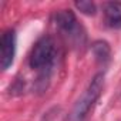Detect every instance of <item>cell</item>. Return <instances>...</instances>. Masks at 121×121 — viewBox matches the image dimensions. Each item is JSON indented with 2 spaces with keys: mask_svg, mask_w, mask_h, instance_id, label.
I'll return each instance as SVG.
<instances>
[{
  "mask_svg": "<svg viewBox=\"0 0 121 121\" xmlns=\"http://www.w3.org/2000/svg\"><path fill=\"white\" fill-rule=\"evenodd\" d=\"M74 6L77 7V10H80L81 13H84V14H87V16H94L95 12H97L95 3L87 2V0H83V2H76Z\"/></svg>",
  "mask_w": 121,
  "mask_h": 121,
  "instance_id": "52a82bcc",
  "label": "cell"
},
{
  "mask_svg": "<svg viewBox=\"0 0 121 121\" xmlns=\"http://www.w3.org/2000/svg\"><path fill=\"white\" fill-rule=\"evenodd\" d=\"M104 23L110 29H121V3L110 2L104 6Z\"/></svg>",
  "mask_w": 121,
  "mask_h": 121,
  "instance_id": "5b68a950",
  "label": "cell"
},
{
  "mask_svg": "<svg viewBox=\"0 0 121 121\" xmlns=\"http://www.w3.org/2000/svg\"><path fill=\"white\" fill-rule=\"evenodd\" d=\"M91 51L100 66L105 67L111 61V47L105 40H95L91 44Z\"/></svg>",
  "mask_w": 121,
  "mask_h": 121,
  "instance_id": "8992f818",
  "label": "cell"
},
{
  "mask_svg": "<svg viewBox=\"0 0 121 121\" xmlns=\"http://www.w3.org/2000/svg\"><path fill=\"white\" fill-rule=\"evenodd\" d=\"M16 56V31L13 29H7L2 34L0 40V66L6 71L14 61Z\"/></svg>",
  "mask_w": 121,
  "mask_h": 121,
  "instance_id": "277c9868",
  "label": "cell"
},
{
  "mask_svg": "<svg viewBox=\"0 0 121 121\" xmlns=\"http://www.w3.org/2000/svg\"><path fill=\"white\" fill-rule=\"evenodd\" d=\"M54 23L67 40L74 47H83L86 43V31L78 23L76 14L71 10H57L54 13Z\"/></svg>",
  "mask_w": 121,
  "mask_h": 121,
  "instance_id": "3957f363",
  "label": "cell"
},
{
  "mask_svg": "<svg viewBox=\"0 0 121 121\" xmlns=\"http://www.w3.org/2000/svg\"><path fill=\"white\" fill-rule=\"evenodd\" d=\"M56 57H57V48L53 37L43 36L34 43L29 54V66L30 69L39 71V77H37L39 90H44L47 87Z\"/></svg>",
  "mask_w": 121,
  "mask_h": 121,
  "instance_id": "6da1fadb",
  "label": "cell"
},
{
  "mask_svg": "<svg viewBox=\"0 0 121 121\" xmlns=\"http://www.w3.org/2000/svg\"><path fill=\"white\" fill-rule=\"evenodd\" d=\"M103 88H104V74L98 73L93 77L88 87L84 90L81 97L77 100V103L74 104L66 121H87L90 111L93 110V107L95 105L97 100L100 98L103 93Z\"/></svg>",
  "mask_w": 121,
  "mask_h": 121,
  "instance_id": "7a4b0ae2",
  "label": "cell"
}]
</instances>
